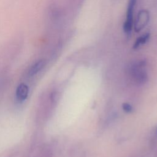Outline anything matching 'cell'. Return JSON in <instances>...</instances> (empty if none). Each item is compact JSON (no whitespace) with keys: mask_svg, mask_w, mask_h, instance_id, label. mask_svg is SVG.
I'll return each mask as SVG.
<instances>
[{"mask_svg":"<svg viewBox=\"0 0 157 157\" xmlns=\"http://www.w3.org/2000/svg\"><path fill=\"white\" fill-rule=\"evenodd\" d=\"M136 2L137 0H129L128 1L126 12V18L123 24V31L127 34L131 33L133 27V13Z\"/></svg>","mask_w":157,"mask_h":157,"instance_id":"1","label":"cell"},{"mask_svg":"<svg viewBox=\"0 0 157 157\" xmlns=\"http://www.w3.org/2000/svg\"><path fill=\"white\" fill-rule=\"evenodd\" d=\"M150 19L149 12L147 10H141L139 12L134 21V30L138 33L141 31L148 23Z\"/></svg>","mask_w":157,"mask_h":157,"instance_id":"2","label":"cell"},{"mask_svg":"<svg viewBox=\"0 0 157 157\" xmlns=\"http://www.w3.org/2000/svg\"><path fill=\"white\" fill-rule=\"evenodd\" d=\"M28 92H29V88L28 86L23 83H20L17 86L16 90L15 95L17 100L19 101H25L28 95Z\"/></svg>","mask_w":157,"mask_h":157,"instance_id":"3","label":"cell"},{"mask_svg":"<svg viewBox=\"0 0 157 157\" xmlns=\"http://www.w3.org/2000/svg\"><path fill=\"white\" fill-rule=\"evenodd\" d=\"M45 62L44 59H40L35 62L28 69V75L29 76H33L40 72L45 66Z\"/></svg>","mask_w":157,"mask_h":157,"instance_id":"4","label":"cell"},{"mask_svg":"<svg viewBox=\"0 0 157 157\" xmlns=\"http://www.w3.org/2000/svg\"><path fill=\"white\" fill-rule=\"evenodd\" d=\"M150 37V34L149 33H146L144 34L143 35H142L141 36L139 37L136 39L135 42L134 43L133 48L136 49L138 47H139L140 46L145 44L148 41V40L149 39Z\"/></svg>","mask_w":157,"mask_h":157,"instance_id":"5","label":"cell"},{"mask_svg":"<svg viewBox=\"0 0 157 157\" xmlns=\"http://www.w3.org/2000/svg\"><path fill=\"white\" fill-rule=\"evenodd\" d=\"M122 107H123V109L126 112H131L132 110V106L130 104H128V103H124L122 105Z\"/></svg>","mask_w":157,"mask_h":157,"instance_id":"6","label":"cell"}]
</instances>
